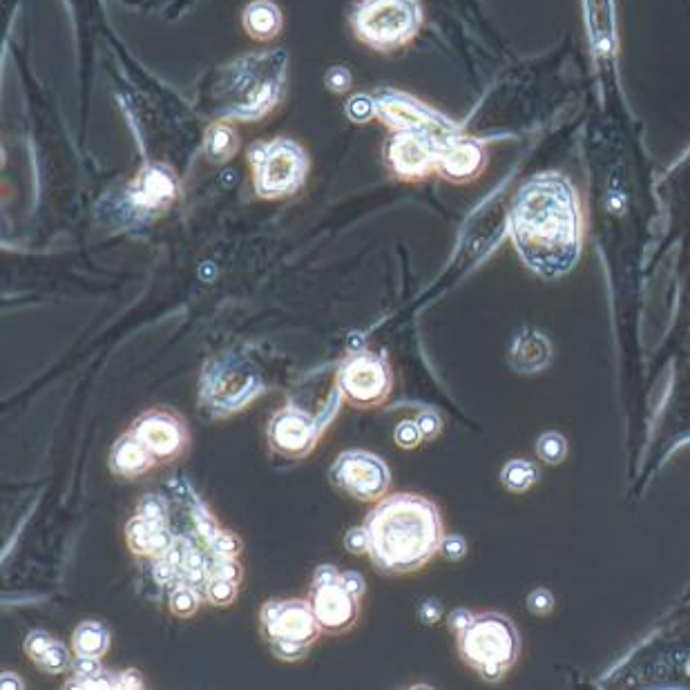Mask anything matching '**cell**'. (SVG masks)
I'll use <instances>...</instances> for the list:
<instances>
[{"mask_svg": "<svg viewBox=\"0 0 690 690\" xmlns=\"http://www.w3.org/2000/svg\"><path fill=\"white\" fill-rule=\"evenodd\" d=\"M376 112L396 132H429L440 139L460 132L454 121H449L440 112L427 108L425 103L400 92H382L376 99Z\"/></svg>", "mask_w": 690, "mask_h": 690, "instance_id": "obj_12", "label": "cell"}, {"mask_svg": "<svg viewBox=\"0 0 690 690\" xmlns=\"http://www.w3.org/2000/svg\"><path fill=\"white\" fill-rule=\"evenodd\" d=\"M369 559L382 574L423 570L445 539L443 516L434 501L420 494L385 496L367 514Z\"/></svg>", "mask_w": 690, "mask_h": 690, "instance_id": "obj_2", "label": "cell"}, {"mask_svg": "<svg viewBox=\"0 0 690 690\" xmlns=\"http://www.w3.org/2000/svg\"><path fill=\"white\" fill-rule=\"evenodd\" d=\"M266 438L275 454L284 458H304L318 445L320 425L306 411L284 407L268 423Z\"/></svg>", "mask_w": 690, "mask_h": 690, "instance_id": "obj_14", "label": "cell"}, {"mask_svg": "<svg viewBox=\"0 0 690 690\" xmlns=\"http://www.w3.org/2000/svg\"><path fill=\"white\" fill-rule=\"evenodd\" d=\"M331 483L360 503H376L389 492L391 472L376 454L344 452L331 467Z\"/></svg>", "mask_w": 690, "mask_h": 690, "instance_id": "obj_9", "label": "cell"}, {"mask_svg": "<svg viewBox=\"0 0 690 690\" xmlns=\"http://www.w3.org/2000/svg\"><path fill=\"white\" fill-rule=\"evenodd\" d=\"M126 543L132 554L143 559H161L175 545L168 521L150 519V516L137 514L126 525Z\"/></svg>", "mask_w": 690, "mask_h": 690, "instance_id": "obj_18", "label": "cell"}, {"mask_svg": "<svg viewBox=\"0 0 690 690\" xmlns=\"http://www.w3.org/2000/svg\"><path fill=\"white\" fill-rule=\"evenodd\" d=\"M255 190L264 199L291 197L309 175V157L302 146L289 139L260 143L251 150Z\"/></svg>", "mask_w": 690, "mask_h": 690, "instance_id": "obj_6", "label": "cell"}, {"mask_svg": "<svg viewBox=\"0 0 690 690\" xmlns=\"http://www.w3.org/2000/svg\"><path fill=\"white\" fill-rule=\"evenodd\" d=\"M139 514H143V516H150V519L168 521L166 505L161 503L159 498H155V496H146V498H141V503H139Z\"/></svg>", "mask_w": 690, "mask_h": 690, "instance_id": "obj_40", "label": "cell"}, {"mask_svg": "<svg viewBox=\"0 0 690 690\" xmlns=\"http://www.w3.org/2000/svg\"><path fill=\"white\" fill-rule=\"evenodd\" d=\"M686 673L690 675V659H688V666H686Z\"/></svg>", "mask_w": 690, "mask_h": 690, "instance_id": "obj_47", "label": "cell"}, {"mask_svg": "<svg viewBox=\"0 0 690 690\" xmlns=\"http://www.w3.org/2000/svg\"><path fill=\"white\" fill-rule=\"evenodd\" d=\"M344 548H347L351 554H356V557H362V554H369L371 550V541H369V532L367 527H351L344 536Z\"/></svg>", "mask_w": 690, "mask_h": 690, "instance_id": "obj_34", "label": "cell"}, {"mask_svg": "<svg viewBox=\"0 0 690 690\" xmlns=\"http://www.w3.org/2000/svg\"><path fill=\"white\" fill-rule=\"evenodd\" d=\"M237 148H239L237 134L230 126L217 123V126H213L206 132L204 150H206V157L210 161H215V164H224V161H228L235 155Z\"/></svg>", "mask_w": 690, "mask_h": 690, "instance_id": "obj_24", "label": "cell"}, {"mask_svg": "<svg viewBox=\"0 0 690 690\" xmlns=\"http://www.w3.org/2000/svg\"><path fill=\"white\" fill-rule=\"evenodd\" d=\"M423 12L416 0H362L353 27L364 43L380 52L396 50L416 36Z\"/></svg>", "mask_w": 690, "mask_h": 690, "instance_id": "obj_5", "label": "cell"}, {"mask_svg": "<svg viewBox=\"0 0 690 690\" xmlns=\"http://www.w3.org/2000/svg\"><path fill=\"white\" fill-rule=\"evenodd\" d=\"M338 389L351 407L376 409L385 405L391 396L394 371L387 358L373 351H358L340 364Z\"/></svg>", "mask_w": 690, "mask_h": 690, "instance_id": "obj_8", "label": "cell"}, {"mask_svg": "<svg viewBox=\"0 0 690 690\" xmlns=\"http://www.w3.org/2000/svg\"><path fill=\"white\" fill-rule=\"evenodd\" d=\"M130 431L137 436L157 463H172L186 454L190 434L186 420L170 409H150L134 420Z\"/></svg>", "mask_w": 690, "mask_h": 690, "instance_id": "obj_11", "label": "cell"}, {"mask_svg": "<svg viewBox=\"0 0 690 690\" xmlns=\"http://www.w3.org/2000/svg\"><path fill=\"white\" fill-rule=\"evenodd\" d=\"M117 688H143V677L137 670H126V673H119Z\"/></svg>", "mask_w": 690, "mask_h": 690, "instance_id": "obj_44", "label": "cell"}, {"mask_svg": "<svg viewBox=\"0 0 690 690\" xmlns=\"http://www.w3.org/2000/svg\"><path fill=\"white\" fill-rule=\"evenodd\" d=\"M311 608L320 630L327 635H344L353 630L360 617V597L344 588L340 579L311 583Z\"/></svg>", "mask_w": 690, "mask_h": 690, "instance_id": "obj_15", "label": "cell"}, {"mask_svg": "<svg viewBox=\"0 0 690 690\" xmlns=\"http://www.w3.org/2000/svg\"><path fill=\"white\" fill-rule=\"evenodd\" d=\"M286 54L271 52L239 59L222 83V112L233 119H260L275 108L284 90Z\"/></svg>", "mask_w": 690, "mask_h": 690, "instance_id": "obj_3", "label": "cell"}, {"mask_svg": "<svg viewBox=\"0 0 690 690\" xmlns=\"http://www.w3.org/2000/svg\"><path fill=\"white\" fill-rule=\"evenodd\" d=\"M340 574L333 568V565H320L318 570H315L313 574V583H327V581H335V579H340Z\"/></svg>", "mask_w": 690, "mask_h": 690, "instance_id": "obj_45", "label": "cell"}, {"mask_svg": "<svg viewBox=\"0 0 690 690\" xmlns=\"http://www.w3.org/2000/svg\"><path fill=\"white\" fill-rule=\"evenodd\" d=\"M155 465L157 458L148 452V447L132 431L121 436L110 452L112 474L126 478V481H134V478L148 474Z\"/></svg>", "mask_w": 690, "mask_h": 690, "instance_id": "obj_20", "label": "cell"}, {"mask_svg": "<svg viewBox=\"0 0 690 690\" xmlns=\"http://www.w3.org/2000/svg\"><path fill=\"white\" fill-rule=\"evenodd\" d=\"M177 199V179L168 168L150 166L134 181L128 201L137 215H159Z\"/></svg>", "mask_w": 690, "mask_h": 690, "instance_id": "obj_17", "label": "cell"}, {"mask_svg": "<svg viewBox=\"0 0 690 690\" xmlns=\"http://www.w3.org/2000/svg\"><path fill=\"white\" fill-rule=\"evenodd\" d=\"M110 630L101 621H83L72 635V650L76 657L103 659L110 650Z\"/></svg>", "mask_w": 690, "mask_h": 690, "instance_id": "obj_21", "label": "cell"}, {"mask_svg": "<svg viewBox=\"0 0 690 690\" xmlns=\"http://www.w3.org/2000/svg\"><path fill=\"white\" fill-rule=\"evenodd\" d=\"M527 610L536 617H545L554 610V594L548 588H536L527 594Z\"/></svg>", "mask_w": 690, "mask_h": 690, "instance_id": "obj_33", "label": "cell"}, {"mask_svg": "<svg viewBox=\"0 0 690 690\" xmlns=\"http://www.w3.org/2000/svg\"><path fill=\"white\" fill-rule=\"evenodd\" d=\"M536 456L545 465H561L568 458V440L559 431H545L536 440Z\"/></svg>", "mask_w": 690, "mask_h": 690, "instance_id": "obj_26", "label": "cell"}, {"mask_svg": "<svg viewBox=\"0 0 690 690\" xmlns=\"http://www.w3.org/2000/svg\"><path fill=\"white\" fill-rule=\"evenodd\" d=\"M0 688H3V690H23L25 684H23L21 675L9 673V670H5V673L0 675Z\"/></svg>", "mask_w": 690, "mask_h": 690, "instance_id": "obj_46", "label": "cell"}, {"mask_svg": "<svg viewBox=\"0 0 690 690\" xmlns=\"http://www.w3.org/2000/svg\"><path fill=\"white\" fill-rule=\"evenodd\" d=\"M204 594H206L208 603H213V606L228 608V606H233L239 597V583L228 581V579L208 577L206 586H204Z\"/></svg>", "mask_w": 690, "mask_h": 690, "instance_id": "obj_27", "label": "cell"}, {"mask_svg": "<svg viewBox=\"0 0 690 690\" xmlns=\"http://www.w3.org/2000/svg\"><path fill=\"white\" fill-rule=\"evenodd\" d=\"M262 635L271 641H295V644L313 646L320 637V624L313 615L311 601L304 599H273L262 606L260 612Z\"/></svg>", "mask_w": 690, "mask_h": 690, "instance_id": "obj_10", "label": "cell"}, {"mask_svg": "<svg viewBox=\"0 0 690 690\" xmlns=\"http://www.w3.org/2000/svg\"><path fill=\"white\" fill-rule=\"evenodd\" d=\"M458 655L485 682H501L521 657V635L501 612H483L458 632Z\"/></svg>", "mask_w": 690, "mask_h": 690, "instance_id": "obj_4", "label": "cell"}, {"mask_svg": "<svg viewBox=\"0 0 690 690\" xmlns=\"http://www.w3.org/2000/svg\"><path fill=\"white\" fill-rule=\"evenodd\" d=\"M262 389L264 382L251 362L224 356L208 362L201 378V402L215 416H228L248 405Z\"/></svg>", "mask_w": 690, "mask_h": 690, "instance_id": "obj_7", "label": "cell"}, {"mask_svg": "<svg viewBox=\"0 0 690 690\" xmlns=\"http://www.w3.org/2000/svg\"><path fill=\"white\" fill-rule=\"evenodd\" d=\"M445 139L429 132H396L389 143V166L402 181H420L438 172V155Z\"/></svg>", "mask_w": 690, "mask_h": 690, "instance_id": "obj_13", "label": "cell"}, {"mask_svg": "<svg viewBox=\"0 0 690 690\" xmlns=\"http://www.w3.org/2000/svg\"><path fill=\"white\" fill-rule=\"evenodd\" d=\"M474 617H476L474 612H469L467 608H456L452 615L447 617V626H449V630L454 632V635H458V632H463L469 624H472Z\"/></svg>", "mask_w": 690, "mask_h": 690, "instance_id": "obj_41", "label": "cell"}, {"mask_svg": "<svg viewBox=\"0 0 690 690\" xmlns=\"http://www.w3.org/2000/svg\"><path fill=\"white\" fill-rule=\"evenodd\" d=\"M349 117L351 121H358V123H364V121H369L376 117V99H371V97H356V99H351L349 103Z\"/></svg>", "mask_w": 690, "mask_h": 690, "instance_id": "obj_37", "label": "cell"}, {"mask_svg": "<svg viewBox=\"0 0 690 690\" xmlns=\"http://www.w3.org/2000/svg\"><path fill=\"white\" fill-rule=\"evenodd\" d=\"M208 548L213 552V557H235L242 552V541H239V536L233 532H226V530H217V534L213 539L208 541Z\"/></svg>", "mask_w": 690, "mask_h": 690, "instance_id": "obj_30", "label": "cell"}, {"mask_svg": "<svg viewBox=\"0 0 690 690\" xmlns=\"http://www.w3.org/2000/svg\"><path fill=\"white\" fill-rule=\"evenodd\" d=\"M418 619H420V624H425V626L438 624V621L443 619V603H440L438 599H425L418 606Z\"/></svg>", "mask_w": 690, "mask_h": 690, "instance_id": "obj_39", "label": "cell"}, {"mask_svg": "<svg viewBox=\"0 0 690 690\" xmlns=\"http://www.w3.org/2000/svg\"><path fill=\"white\" fill-rule=\"evenodd\" d=\"M394 440L400 449H418L425 438L416 420H402L394 431Z\"/></svg>", "mask_w": 690, "mask_h": 690, "instance_id": "obj_31", "label": "cell"}, {"mask_svg": "<svg viewBox=\"0 0 690 690\" xmlns=\"http://www.w3.org/2000/svg\"><path fill=\"white\" fill-rule=\"evenodd\" d=\"M440 554H443L447 561H460L467 554V541L458 534L445 536L443 545H440Z\"/></svg>", "mask_w": 690, "mask_h": 690, "instance_id": "obj_38", "label": "cell"}, {"mask_svg": "<svg viewBox=\"0 0 690 690\" xmlns=\"http://www.w3.org/2000/svg\"><path fill=\"white\" fill-rule=\"evenodd\" d=\"M487 164L485 146L478 139L465 137L456 132L447 137L440 146L438 155V175H443L452 184H467V181L481 175Z\"/></svg>", "mask_w": 690, "mask_h": 690, "instance_id": "obj_16", "label": "cell"}, {"mask_svg": "<svg viewBox=\"0 0 690 690\" xmlns=\"http://www.w3.org/2000/svg\"><path fill=\"white\" fill-rule=\"evenodd\" d=\"M327 85L333 92L349 90V85H351L349 70H344V67H333V70L327 74Z\"/></svg>", "mask_w": 690, "mask_h": 690, "instance_id": "obj_42", "label": "cell"}, {"mask_svg": "<svg viewBox=\"0 0 690 690\" xmlns=\"http://www.w3.org/2000/svg\"><path fill=\"white\" fill-rule=\"evenodd\" d=\"M199 606H201V599H199V592L195 586H190V583H186V581H179L170 588L168 608L175 617L190 619L193 615H197Z\"/></svg>", "mask_w": 690, "mask_h": 690, "instance_id": "obj_25", "label": "cell"}, {"mask_svg": "<svg viewBox=\"0 0 690 690\" xmlns=\"http://www.w3.org/2000/svg\"><path fill=\"white\" fill-rule=\"evenodd\" d=\"M271 653L280 659V661H289V664H293V661H302L309 657L311 653V646H306V644H295V641H271Z\"/></svg>", "mask_w": 690, "mask_h": 690, "instance_id": "obj_32", "label": "cell"}, {"mask_svg": "<svg viewBox=\"0 0 690 690\" xmlns=\"http://www.w3.org/2000/svg\"><path fill=\"white\" fill-rule=\"evenodd\" d=\"M34 664L47 675H61L65 673V670L72 668V657H70V650H67L63 644H59V641H54V644L47 648L45 653L34 661Z\"/></svg>", "mask_w": 690, "mask_h": 690, "instance_id": "obj_28", "label": "cell"}, {"mask_svg": "<svg viewBox=\"0 0 690 690\" xmlns=\"http://www.w3.org/2000/svg\"><path fill=\"white\" fill-rule=\"evenodd\" d=\"M416 423L420 431H423V438L427 440V443H431V440H436L440 434H443V418H440L436 411H429V409L420 411Z\"/></svg>", "mask_w": 690, "mask_h": 690, "instance_id": "obj_35", "label": "cell"}, {"mask_svg": "<svg viewBox=\"0 0 690 690\" xmlns=\"http://www.w3.org/2000/svg\"><path fill=\"white\" fill-rule=\"evenodd\" d=\"M507 226L523 264L543 280L568 275L583 253L586 210L563 172L527 179L514 197Z\"/></svg>", "mask_w": 690, "mask_h": 690, "instance_id": "obj_1", "label": "cell"}, {"mask_svg": "<svg viewBox=\"0 0 690 690\" xmlns=\"http://www.w3.org/2000/svg\"><path fill=\"white\" fill-rule=\"evenodd\" d=\"M208 577L242 583L244 568L239 565V561L235 557H210L208 559Z\"/></svg>", "mask_w": 690, "mask_h": 690, "instance_id": "obj_29", "label": "cell"}, {"mask_svg": "<svg viewBox=\"0 0 690 690\" xmlns=\"http://www.w3.org/2000/svg\"><path fill=\"white\" fill-rule=\"evenodd\" d=\"M552 362V344L548 335L536 329H523L510 347V367L523 376L541 373Z\"/></svg>", "mask_w": 690, "mask_h": 690, "instance_id": "obj_19", "label": "cell"}, {"mask_svg": "<svg viewBox=\"0 0 690 690\" xmlns=\"http://www.w3.org/2000/svg\"><path fill=\"white\" fill-rule=\"evenodd\" d=\"M244 27L246 32L260 38V41H268L273 38L282 27V14L277 5L271 0H253L251 5L244 9Z\"/></svg>", "mask_w": 690, "mask_h": 690, "instance_id": "obj_22", "label": "cell"}, {"mask_svg": "<svg viewBox=\"0 0 690 690\" xmlns=\"http://www.w3.org/2000/svg\"><path fill=\"white\" fill-rule=\"evenodd\" d=\"M539 481V469L534 463L523 458L507 460L501 469V483L507 492L512 494H525Z\"/></svg>", "mask_w": 690, "mask_h": 690, "instance_id": "obj_23", "label": "cell"}, {"mask_svg": "<svg viewBox=\"0 0 690 690\" xmlns=\"http://www.w3.org/2000/svg\"><path fill=\"white\" fill-rule=\"evenodd\" d=\"M340 581L344 583V588H347L349 592L356 594V597H360V599H362L364 590H367V583H364L362 574L353 572V570H349V572H342V574H340Z\"/></svg>", "mask_w": 690, "mask_h": 690, "instance_id": "obj_43", "label": "cell"}, {"mask_svg": "<svg viewBox=\"0 0 690 690\" xmlns=\"http://www.w3.org/2000/svg\"><path fill=\"white\" fill-rule=\"evenodd\" d=\"M52 644H54V639L47 635V632L34 630V632H30V635H27L23 648H25V655L30 657L32 661H36Z\"/></svg>", "mask_w": 690, "mask_h": 690, "instance_id": "obj_36", "label": "cell"}]
</instances>
